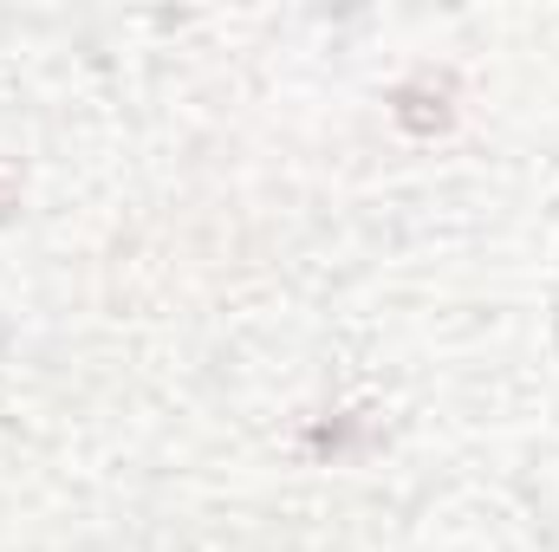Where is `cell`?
<instances>
[{
  "label": "cell",
  "instance_id": "cell-1",
  "mask_svg": "<svg viewBox=\"0 0 559 552\" xmlns=\"http://www.w3.org/2000/svg\"><path fill=\"white\" fill-rule=\"evenodd\" d=\"M391 118H397L411 137L449 131V124H455V79H449V72H423V79H411V85H397Z\"/></svg>",
  "mask_w": 559,
  "mask_h": 552
}]
</instances>
